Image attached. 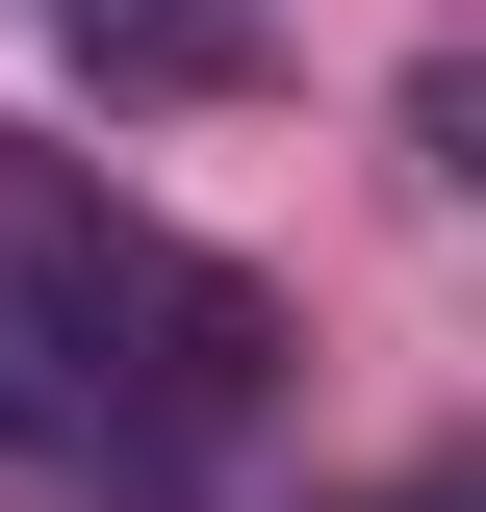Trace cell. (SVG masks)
Returning <instances> with one entry per match:
<instances>
[{
	"label": "cell",
	"mask_w": 486,
	"mask_h": 512,
	"mask_svg": "<svg viewBox=\"0 0 486 512\" xmlns=\"http://www.w3.org/2000/svg\"><path fill=\"white\" fill-rule=\"evenodd\" d=\"M435 154H461V180H486V77H435Z\"/></svg>",
	"instance_id": "3"
},
{
	"label": "cell",
	"mask_w": 486,
	"mask_h": 512,
	"mask_svg": "<svg viewBox=\"0 0 486 512\" xmlns=\"http://www.w3.org/2000/svg\"><path fill=\"white\" fill-rule=\"evenodd\" d=\"M77 103H231L256 77V0H52Z\"/></svg>",
	"instance_id": "2"
},
{
	"label": "cell",
	"mask_w": 486,
	"mask_h": 512,
	"mask_svg": "<svg viewBox=\"0 0 486 512\" xmlns=\"http://www.w3.org/2000/svg\"><path fill=\"white\" fill-rule=\"evenodd\" d=\"M359 512H486V461H435V487H359Z\"/></svg>",
	"instance_id": "4"
},
{
	"label": "cell",
	"mask_w": 486,
	"mask_h": 512,
	"mask_svg": "<svg viewBox=\"0 0 486 512\" xmlns=\"http://www.w3.org/2000/svg\"><path fill=\"white\" fill-rule=\"evenodd\" d=\"M0 359L52 384V436H103V461H231L256 384H282V308L231 256H180L154 205L0 154Z\"/></svg>",
	"instance_id": "1"
}]
</instances>
